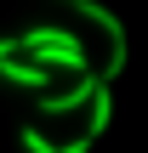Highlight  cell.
Returning <instances> with one entry per match:
<instances>
[{"mask_svg": "<svg viewBox=\"0 0 148 153\" xmlns=\"http://www.w3.org/2000/svg\"><path fill=\"white\" fill-rule=\"evenodd\" d=\"M17 51L29 62H40V68H57V74H86L91 68L86 40L74 28H29V34H17Z\"/></svg>", "mask_w": 148, "mask_h": 153, "instance_id": "1", "label": "cell"}, {"mask_svg": "<svg viewBox=\"0 0 148 153\" xmlns=\"http://www.w3.org/2000/svg\"><path fill=\"white\" fill-rule=\"evenodd\" d=\"M0 79L6 85H17V91H46L51 85V68H40V62H17V51L0 62Z\"/></svg>", "mask_w": 148, "mask_h": 153, "instance_id": "4", "label": "cell"}, {"mask_svg": "<svg viewBox=\"0 0 148 153\" xmlns=\"http://www.w3.org/2000/svg\"><path fill=\"white\" fill-rule=\"evenodd\" d=\"M108 125H114V85H108V79H97V91H91V102H86V131H80V136H91V142H97Z\"/></svg>", "mask_w": 148, "mask_h": 153, "instance_id": "3", "label": "cell"}, {"mask_svg": "<svg viewBox=\"0 0 148 153\" xmlns=\"http://www.w3.org/2000/svg\"><path fill=\"white\" fill-rule=\"evenodd\" d=\"M11 51H17V34H0V62H6Z\"/></svg>", "mask_w": 148, "mask_h": 153, "instance_id": "6", "label": "cell"}, {"mask_svg": "<svg viewBox=\"0 0 148 153\" xmlns=\"http://www.w3.org/2000/svg\"><path fill=\"white\" fill-rule=\"evenodd\" d=\"M63 6H86V0H63Z\"/></svg>", "mask_w": 148, "mask_h": 153, "instance_id": "7", "label": "cell"}, {"mask_svg": "<svg viewBox=\"0 0 148 153\" xmlns=\"http://www.w3.org/2000/svg\"><path fill=\"white\" fill-rule=\"evenodd\" d=\"M97 79H103V74H91V68H86V74H74V85H68V91H46V97H40V114H46V119H68V114H80V108L91 102Z\"/></svg>", "mask_w": 148, "mask_h": 153, "instance_id": "2", "label": "cell"}, {"mask_svg": "<svg viewBox=\"0 0 148 153\" xmlns=\"http://www.w3.org/2000/svg\"><path fill=\"white\" fill-rule=\"evenodd\" d=\"M17 142H23V153H91V136L46 142V131H40V125H23V131H17Z\"/></svg>", "mask_w": 148, "mask_h": 153, "instance_id": "5", "label": "cell"}]
</instances>
